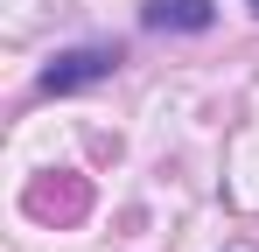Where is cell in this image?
Listing matches in <instances>:
<instances>
[{
  "label": "cell",
  "mask_w": 259,
  "mask_h": 252,
  "mask_svg": "<svg viewBox=\"0 0 259 252\" xmlns=\"http://www.w3.org/2000/svg\"><path fill=\"white\" fill-rule=\"evenodd\" d=\"M252 14H259V0H252Z\"/></svg>",
  "instance_id": "cell-3"
},
{
  "label": "cell",
  "mask_w": 259,
  "mask_h": 252,
  "mask_svg": "<svg viewBox=\"0 0 259 252\" xmlns=\"http://www.w3.org/2000/svg\"><path fill=\"white\" fill-rule=\"evenodd\" d=\"M112 70H119V42H77V49L49 56L35 84H42L49 98H70V91H91V84H105Z\"/></svg>",
  "instance_id": "cell-1"
},
{
  "label": "cell",
  "mask_w": 259,
  "mask_h": 252,
  "mask_svg": "<svg viewBox=\"0 0 259 252\" xmlns=\"http://www.w3.org/2000/svg\"><path fill=\"white\" fill-rule=\"evenodd\" d=\"M140 21H147L154 35H203L217 21V0H147Z\"/></svg>",
  "instance_id": "cell-2"
}]
</instances>
